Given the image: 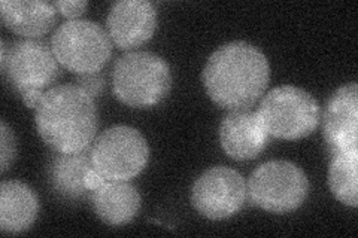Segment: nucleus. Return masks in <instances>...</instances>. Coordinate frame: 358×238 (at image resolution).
<instances>
[{
	"label": "nucleus",
	"mask_w": 358,
	"mask_h": 238,
	"mask_svg": "<svg viewBox=\"0 0 358 238\" xmlns=\"http://www.w3.org/2000/svg\"><path fill=\"white\" fill-rule=\"evenodd\" d=\"M201 77L215 105L230 112L242 110L264 94L271 81V66L254 45L230 42L209 57Z\"/></svg>",
	"instance_id": "nucleus-1"
},
{
	"label": "nucleus",
	"mask_w": 358,
	"mask_h": 238,
	"mask_svg": "<svg viewBox=\"0 0 358 238\" xmlns=\"http://www.w3.org/2000/svg\"><path fill=\"white\" fill-rule=\"evenodd\" d=\"M42 140L57 154L87 151L99 128L94 98L78 85H59L45 91L35 109Z\"/></svg>",
	"instance_id": "nucleus-2"
},
{
	"label": "nucleus",
	"mask_w": 358,
	"mask_h": 238,
	"mask_svg": "<svg viewBox=\"0 0 358 238\" xmlns=\"http://www.w3.org/2000/svg\"><path fill=\"white\" fill-rule=\"evenodd\" d=\"M172 88L171 67L160 55L133 51L117 60L112 73L115 97L130 107L148 109L169 96Z\"/></svg>",
	"instance_id": "nucleus-3"
},
{
	"label": "nucleus",
	"mask_w": 358,
	"mask_h": 238,
	"mask_svg": "<svg viewBox=\"0 0 358 238\" xmlns=\"http://www.w3.org/2000/svg\"><path fill=\"white\" fill-rule=\"evenodd\" d=\"M268 135L282 140H299L320 126L321 107L305 89L284 85L268 91L257 110Z\"/></svg>",
	"instance_id": "nucleus-4"
},
{
	"label": "nucleus",
	"mask_w": 358,
	"mask_h": 238,
	"mask_svg": "<svg viewBox=\"0 0 358 238\" xmlns=\"http://www.w3.org/2000/svg\"><path fill=\"white\" fill-rule=\"evenodd\" d=\"M51 50L63 67L81 76L103 69L112 54V42L97 22L71 20L55 30Z\"/></svg>",
	"instance_id": "nucleus-5"
},
{
	"label": "nucleus",
	"mask_w": 358,
	"mask_h": 238,
	"mask_svg": "<svg viewBox=\"0 0 358 238\" xmlns=\"http://www.w3.org/2000/svg\"><path fill=\"white\" fill-rule=\"evenodd\" d=\"M251 202L266 211L284 214L297 210L309 194L303 170L289 161H268L251 174L246 188Z\"/></svg>",
	"instance_id": "nucleus-6"
},
{
	"label": "nucleus",
	"mask_w": 358,
	"mask_h": 238,
	"mask_svg": "<svg viewBox=\"0 0 358 238\" xmlns=\"http://www.w3.org/2000/svg\"><path fill=\"white\" fill-rule=\"evenodd\" d=\"M90 155L93 168L106 180H130L147 167L150 147L136 128L117 126L99 135Z\"/></svg>",
	"instance_id": "nucleus-7"
},
{
	"label": "nucleus",
	"mask_w": 358,
	"mask_h": 238,
	"mask_svg": "<svg viewBox=\"0 0 358 238\" xmlns=\"http://www.w3.org/2000/svg\"><path fill=\"white\" fill-rule=\"evenodd\" d=\"M246 200V184L236 170L218 165L200 174L192 189L194 209L212 221L236 214Z\"/></svg>",
	"instance_id": "nucleus-8"
},
{
	"label": "nucleus",
	"mask_w": 358,
	"mask_h": 238,
	"mask_svg": "<svg viewBox=\"0 0 358 238\" xmlns=\"http://www.w3.org/2000/svg\"><path fill=\"white\" fill-rule=\"evenodd\" d=\"M9 84L21 94L27 89L51 87L60 76L59 61L47 43L36 39L15 42L0 60Z\"/></svg>",
	"instance_id": "nucleus-9"
},
{
	"label": "nucleus",
	"mask_w": 358,
	"mask_h": 238,
	"mask_svg": "<svg viewBox=\"0 0 358 238\" xmlns=\"http://www.w3.org/2000/svg\"><path fill=\"white\" fill-rule=\"evenodd\" d=\"M322 131L330 155L358 152V87L346 84L336 91L322 113Z\"/></svg>",
	"instance_id": "nucleus-10"
},
{
	"label": "nucleus",
	"mask_w": 358,
	"mask_h": 238,
	"mask_svg": "<svg viewBox=\"0 0 358 238\" xmlns=\"http://www.w3.org/2000/svg\"><path fill=\"white\" fill-rule=\"evenodd\" d=\"M157 9L147 0H121L112 5L108 35L120 50H133L147 43L157 29Z\"/></svg>",
	"instance_id": "nucleus-11"
},
{
	"label": "nucleus",
	"mask_w": 358,
	"mask_h": 238,
	"mask_svg": "<svg viewBox=\"0 0 358 238\" xmlns=\"http://www.w3.org/2000/svg\"><path fill=\"white\" fill-rule=\"evenodd\" d=\"M268 133L257 112L231 110L220 127L222 151L236 161L254 160L267 146Z\"/></svg>",
	"instance_id": "nucleus-12"
},
{
	"label": "nucleus",
	"mask_w": 358,
	"mask_h": 238,
	"mask_svg": "<svg viewBox=\"0 0 358 238\" xmlns=\"http://www.w3.org/2000/svg\"><path fill=\"white\" fill-rule=\"evenodd\" d=\"M94 213L105 223L122 226L136 218L141 209V194L129 180H106L90 192Z\"/></svg>",
	"instance_id": "nucleus-13"
},
{
	"label": "nucleus",
	"mask_w": 358,
	"mask_h": 238,
	"mask_svg": "<svg viewBox=\"0 0 358 238\" xmlns=\"http://www.w3.org/2000/svg\"><path fill=\"white\" fill-rule=\"evenodd\" d=\"M0 15L3 24L15 35L38 39L54 27L57 9L54 3L38 0H2Z\"/></svg>",
	"instance_id": "nucleus-14"
},
{
	"label": "nucleus",
	"mask_w": 358,
	"mask_h": 238,
	"mask_svg": "<svg viewBox=\"0 0 358 238\" xmlns=\"http://www.w3.org/2000/svg\"><path fill=\"white\" fill-rule=\"evenodd\" d=\"M39 213L35 191L17 180H8L0 186V228L6 234L27 231Z\"/></svg>",
	"instance_id": "nucleus-15"
},
{
	"label": "nucleus",
	"mask_w": 358,
	"mask_h": 238,
	"mask_svg": "<svg viewBox=\"0 0 358 238\" xmlns=\"http://www.w3.org/2000/svg\"><path fill=\"white\" fill-rule=\"evenodd\" d=\"M92 168V155L88 149L55 155L48 168L50 182L55 194L64 200H80L85 197L90 192L85 186V177Z\"/></svg>",
	"instance_id": "nucleus-16"
},
{
	"label": "nucleus",
	"mask_w": 358,
	"mask_h": 238,
	"mask_svg": "<svg viewBox=\"0 0 358 238\" xmlns=\"http://www.w3.org/2000/svg\"><path fill=\"white\" fill-rule=\"evenodd\" d=\"M358 152L331 155L329 186L331 194L350 207L358 206Z\"/></svg>",
	"instance_id": "nucleus-17"
},
{
	"label": "nucleus",
	"mask_w": 358,
	"mask_h": 238,
	"mask_svg": "<svg viewBox=\"0 0 358 238\" xmlns=\"http://www.w3.org/2000/svg\"><path fill=\"white\" fill-rule=\"evenodd\" d=\"M0 155H2V173L5 174L10 164L14 163L17 156V140L14 131L9 128L8 124L2 121V128H0Z\"/></svg>",
	"instance_id": "nucleus-18"
},
{
	"label": "nucleus",
	"mask_w": 358,
	"mask_h": 238,
	"mask_svg": "<svg viewBox=\"0 0 358 238\" xmlns=\"http://www.w3.org/2000/svg\"><path fill=\"white\" fill-rule=\"evenodd\" d=\"M76 85L83 88L88 96H92L94 98V97H99L100 94L103 93L106 81H105L103 75H100V73L81 75L80 77H78Z\"/></svg>",
	"instance_id": "nucleus-19"
},
{
	"label": "nucleus",
	"mask_w": 358,
	"mask_h": 238,
	"mask_svg": "<svg viewBox=\"0 0 358 238\" xmlns=\"http://www.w3.org/2000/svg\"><path fill=\"white\" fill-rule=\"evenodd\" d=\"M55 9H57V13H60L63 17L66 18H78L81 17L87 8H88V2H54Z\"/></svg>",
	"instance_id": "nucleus-20"
},
{
	"label": "nucleus",
	"mask_w": 358,
	"mask_h": 238,
	"mask_svg": "<svg viewBox=\"0 0 358 238\" xmlns=\"http://www.w3.org/2000/svg\"><path fill=\"white\" fill-rule=\"evenodd\" d=\"M43 94L45 93L42 91V89L31 88V89H27V91H24V93H21V98H22V101H24L27 107L36 109V106L39 105V101L42 100Z\"/></svg>",
	"instance_id": "nucleus-21"
},
{
	"label": "nucleus",
	"mask_w": 358,
	"mask_h": 238,
	"mask_svg": "<svg viewBox=\"0 0 358 238\" xmlns=\"http://www.w3.org/2000/svg\"><path fill=\"white\" fill-rule=\"evenodd\" d=\"M105 182H106V179H105L102 174H100V173H97L94 168H92V170H90V172L87 173L85 186H87V189H88L90 192L97 189V188H100Z\"/></svg>",
	"instance_id": "nucleus-22"
}]
</instances>
